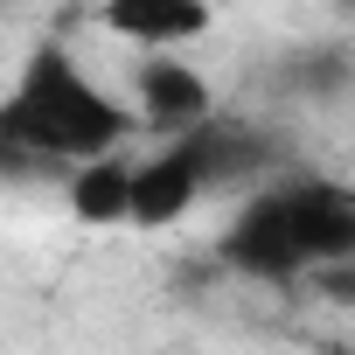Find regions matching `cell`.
<instances>
[{
    "label": "cell",
    "mask_w": 355,
    "mask_h": 355,
    "mask_svg": "<svg viewBox=\"0 0 355 355\" xmlns=\"http://www.w3.org/2000/svg\"><path fill=\"white\" fill-rule=\"evenodd\" d=\"M196 202H202V189H196V174H189V160H182L174 139L153 146L146 160H132V209H125L132 230H167V223H182Z\"/></svg>",
    "instance_id": "8992f818"
},
{
    "label": "cell",
    "mask_w": 355,
    "mask_h": 355,
    "mask_svg": "<svg viewBox=\"0 0 355 355\" xmlns=\"http://www.w3.org/2000/svg\"><path fill=\"white\" fill-rule=\"evenodd\" d=\"M174 146H182V160H189V174H196L202 196H223V189H244V182L265 189V167L279 160V139L265 125H251V119H230V112L202 119L196 132H182Z\"/></svg>",
    "instance_id": "3957f363"
},
{
    "label": "cell",
    "mask_w": 355,
    "mask_h": 355,
    "mask_svg": "<svg viewBox=\"0 0 355 355\" xmlns=\"http://www.w3.org/2000/svg\"><path fill=\"white\" fill-rule=\"evenodd\" d=\"M98 28L132 42L139 56H174L182 42L209 35V8H196V0H119L98 15Z\"/></svg>",
    "instance_id": "5b68a950"
},
{
    "label": "cell",
    "mask_w": 355,
    "mask_h": 355,
    "mask_svg": "<svg viewBox=\"0 0 355 355\" xmlns=\"http://www.w3.org/2000/svg\"><path fill=\"white\" fill-rule=\"evenodd\" d=\"M125 132H132V112L63 42H42L0 98V174H15V182L63 174L70 182L77 167L112 160Z\"/></svg>",
    "instance_id": "6da1fadb"
},
{
    "label": "cell",
    "mask_w": 355,
    "mask_h": 355,
    "mask_svg": "<svg viewBox=\"0 0 355 355\" xmlns=\"http://www.w3.org/2000/svg\"><path fill=\"white\" fill-rule=\"evenodd\" d=\"M63 196H70V216L77 223H125V209H132V160L112 153V160L77 167L63 182Z\"/></svg>",
    "instance_id": "52a82bcc"
},
{
    "label": "cell",
    "mask_w": 355,
    "mask_h": 355,
    "mask_svg": "<svg viewBox=\"0 0 355 355\" xmlns=\"http://www.w3.org/2000/svg\"><path fill=\"white\" fill-rule=\"evenodd\" d=\"M132 112L167 146V139L196 132L202 119H216V98H209V77L196 63H182V56H139V70H132Z\"/></svg>",
    "instance_id": "277c9868"
},
{
    "label": "cell",
    "mask_w": 355,
    "mask_h": 355,
    "mask_svg": "<svg viewBox=\"0 0 355 355\" xmlns=\"http://www.w3.org/2000/svg\"><path fill=\"white\" fill-rule=\"evenodd\" d=\"M216 265L258 286L348 272L355 265V189L327 182V174H279V182L251 189L244 209L216 237Z\"/></svg>",
    "instance_id": "7a4b0ae2"
}]
</instances>
